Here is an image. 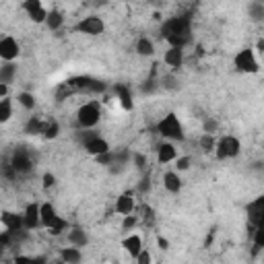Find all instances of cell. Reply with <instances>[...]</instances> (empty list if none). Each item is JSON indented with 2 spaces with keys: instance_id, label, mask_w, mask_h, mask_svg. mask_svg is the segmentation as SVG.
I'll list each match as a JSON object with an SVG mask.
<instances>
[{
  "instance_id": "obj_1",
  "label": "cell",
  "mask_w": 264,
  "mask_h": 264,
  "mask_svg": "<svg viewBox=\"0 0 264 264\" xmlns=\"http://www.w3.org/2000/svg\"><path fill=\"white\" fill-rule=\"evenodd\" d=\"M101 120V108L97 101L83 103L77 110V124L81 130H93Z\"/></svg>"
},
{
  "instance_id": "obj_2",
  "label": "cell",
  "mask_w": 264,
  "mask_h": 264,
  "mask_svg": "<svg viewBox=\"0 0 264 264\" xmlns=\"http://www.w3.org/2000/svg\"><path fill=\"white\" fill-rule=\"evenodd\" d=\"M157 132L170 140H184V128H182V122L176 114H167L159 124H157Z\"/></svg>"
},
{
  "instance_id": "obj_3",
  "label": "cell",
  "mask_w": 264,
  "mask_h": 264,
  "mask_svg": "<svg viewBox=\"0 0 264 264\" xmlns=\"http://www.w3.org/2000/svg\"><path fill=\"white\" fill-rule=\"evenodd\" d=\"M233 64L239 73H246V75H256L260 73V62L256 58V52L252 47H246V50H239L235 58H233Z\"/></svg>"
},
{
  "instance_id": "obj_4",
  "label": "cell",
  "mask_w": 264,
  "mask_h": 264,
  "mask_svg": "<svg viewBox=\"0 0 264 264\" xmlns=\"http://www.w3.org/2000/svg\"><path fill=\"white\" fill-rule=\"evenodd\" d=\"M242 151V142L237 136H221L217 142H215V155L217 159H235V157L239 155Z\"/></svg>"
},
{
  "instance_id": "obj_5",
  "label": "cell",
  "mask_w": 264,
  "mask_h": 264,
  "mask_svg": "<svg viewBox=\"0 0 264 264\" xmlns=\"http://www.w3.org/2000/svg\"><path fill=\"white\" fill-rule=\"evenodd\" d=\"M163 37H174V35H182V37H190V19L188 17H172L163 23L161 27Z\"/></svg>"
},
{
  "instance_id": "obj_6",
  "label": "cell",
  "mask_w": 264,
  "mask_h": 264,
  "mask_svg": "<svg viewBox=\"0 0 264 264\" xmlns=\"http://www.w3.org/2000/svg\"><path fill=\"white\" fill-rule=\"evenodd\" d=\"M73 91H87V93H103L105 91V83L103 81H97V79H91V77H75V79H68L66 81Z\"/></svg>"
},
{
  "instance_id": "obj_7",
  "label": "cell",
  "mask_w": 264,
  "mask_h": 264,
  "mask_svg": "<svg viewBox=\"0 0 264 264\" xmlns=\"http://www.w3.org/2000/svg\"><path fill=\"white\" fill-rule=\"evenodd\" d=\"M21 54V47H19V41L11 35L3 37L0 39V60H5V62H15Z\"/></svg>"
},
{
  "instance_id": "obj_8",
  "label": "cell",
  "mask_w": 264,
  "mask_h": 264,
  "mask_svg": "<svg viewBox=\"0 0 264 264\" xmlns=\"http://www.w3.org/2000/svg\"><path fill=\"white\" fill-rule=\"evenodd\" d=\"M77 31H81V33H85V35H101V33L105 31V23H103L101 17L91 15V17H85L83 21H79Z\"/></svg>"
},
{
  "instance_id": "obj_9",
  "label": "cell",
  "mask_w": 264,
  "mask_h": 264,
  "mask_svg": "<svg viewBox=\"0 0 264 264\" xmlns=\"http://www.w3.org/2000/svg\"><path fill=\"white\" fill-rule=\"evenodd\" d=\"M21 9L27 13V17H29L33 23H45L47 9L41 5V0H25V3L21 5Z\"/></svg>"
},
{
  "instance_id": "obj_10",
  "label": "cell",
  "mask_w": 264,
  "mask_h": 264,
  "mask_svg": "<svg viewBox=\"0 0 264 264\" xmlns=\"http://www.w3.org/2000/svg\"><path fill=\"white\" fill-rule=\"evenodd\" d=\"M0 223L5 225V229L11 235H15V233H19L23 229V215L13 213V210H5V213L0 215Z\"/></svg>"
},
{
  "instance_id": "obj_11",
  "label": "cell",
  "mask_w": 264,
  "mask_h": 264,
  "mask_svg": "<svg viewBox=\"0 0 264 264\" xmlns=\"http://www.w3.org/2000/svg\"><path fill=\"white\" fill-rule=\"evenodd\" d=\"M11 167H13L17 174H27V172H31V167H33V161H31L29 153L19 149V151L13 155V159H11Z\"/></svg>"
},
{
  "instance_id": "obj_12",
  "label": "cell",
  "mask_w": 264,
  "mask_h": 264,
  "mask_svg": "<svg viewBox=\"0 0 264 264\" xmlns=\"http://www.w3.org/2000/svg\"><path fill=\"white\" fill-rule=\"evenodd\" d=\"M248 215H250L252 227H258L264 223V196H258L254 202L248 204Z\"/></svg>"
},
{
  "instance_id": "obj_13",
  "label": "cell",
  "mask_w": 264,
  "mask_h": 264,
  "mask_svg": "<svg viewBox=\"0 0 264 264\" xmlns=\"http://www.w3.org/2000/svg\"><path fill=\"white\" fill-rule=\"evenodd\" d=\"M39 204L31 202L25 206V213H23V229L33 231L35 227H39Z\"/></svg>"
},
{
  "instance_id": "obj_14",
  "label": "cell",
  "mask_w": 264,
  "mask_h": 264,
  "mask_svg": "<svg viewBox=\"0 0 264 264\" xmlns=\"http://www.w3.org/2000/svg\"><path fill=\"white\" fill-rule=\"evenodd\" d=\"M176 159H178V151L172 142H161L159 147H157V161H159L161 165H167Z\"/></svg>"
},
{
  "instance_id": "obj_15",
  "label": "cell",
  "mask_w": 264,
  "mask_h": 264,
  "mask_svg": "<svg viewBox=\"0 0 264 264\" xmlns=\"http://www.w3.org/2000/svg\"><path fill=\"white\" fill-rule=\"evenodd\" d=\"M134 208H136V200H134V196L130 194V192H124V194H120L118 196V200H116V213H120V215H132L134 213Z\"/></svg>"
},
{
  "instance_id": "obj_16",
  "label": "cell",
  "mask_w": 264,
  "mask_h": 264,
  "mask_svg": "<svg viewBox=\"0 0 264 264\" xmlns=\"http://www.w3.org/2000/svg\"><path fill=\"white\" fill-rule=\"evenodd\" d=\"M83 149H85L89 155H93V157H97V155H103V153L112 151V149H110V142L105 140V138H101V136L93 138V140H91V142H87Z\"/></svg>"
},
{
  "instance_id": "obj_17",
  "label": "cell",
  "mask_w": 264,
  "mask_h": 264,
  "mask_svg": "<svg viewBox=\"0 0 264 264\" xmlns=\"http://www.w3.org/2000/svg\"><path fill=\"white\" fill-rule=\"evenodd\" d=\"M58 217V213H56V206L52 204V202H43V204H39V223L47 229V225L52 223Z\"/></svg>"
},
{
  "instance_id": "obj_18",
  "label": "cell",
  "mask_w": 264,
  "mask_h": 264,
  "mask_svg": "<svg viewBox=\"0 0 264 264\" xmlns=\"http://www.w3.org/2000/svg\"><path fill=\"white\" fill-rule=\"evenodd\" d=\"M122 248L132 256V258H136L145 248H142V239H140V235H128V237H124L122 239Z\"/></svg>"
},
{
  "instance_id": "obj_19",
  "label": "cell",
  "mask_w": 264,
  "mask_h": 264,
  "mask_svg": "<svg viewBox=\"0 0 264 264\" xmlns=\"http://www.w3.org/2000/svg\"><path fill=\"white\" fill-rule=\"evenodd\" d=\"M68 242L75 246V248H85L89 244V235L83 227H70L68 229Z\"/></svg>"
},
{
  "instance_id": "obj_20",
  "label": "cell",
  "mask_w": 264,
  "mask_h": 264,
  "mask_svg": "<svg viewBox=\"0 0 264 264\" xmlns=\"http://www.w3.org/2000/svg\"><path fill=\"white\" fill-rule=\"evenodd\" d=\"M60 260L64 264H81L83 262V252H81V248H75V246L62 248L60 250Z\"/></svg>"
},
{
  "instance_id": "obj_21",
  "label": "cell",
  "mask_w": 264,
  "mask_h": 264,
  "mask_svg": "<svg viewBox=\"0 0 264 264\" xmlns=\"http://www.w3.org/2000/svg\"><path fill=\"white\" fill-rule=\"evenodd\" d=\"M163 186H165L167 192L178 194V192L182 190V178H180V174H178V172H165V176H163Z\"/></svg>"
},
{
  "instance_id": "obj_22",
  "label": "cell",
  "mask_w": 264,
  "mask_h": 264,
  "mask_svg": "<svg viewBox=\"0 0 264 264\" xmlns=\"http://www.w3.org/2000/svg\"><path fill=\"white\" fill-rule=\"evenodd\" d=\"M163 60H165L167 66H174V68L182 66V62H184V50H182V47H170V50L165 52Z\"/></svg>"
},
{
  "instance_id": "obj_23",
  "label": "cell",
  "mask_w": 264,
  "mask_h": 264,
  "mask_svg": "<svg viewBox=\"0 0 264 264\" xmlns=\"http://www.w3.org/2000/svg\"><path fill=\"white\" fill-rule=\"evenodd\" d=\"M62 23H64V17H62L60 11H56V9L47 11V17H45V27H47V29L58 31V29L62 27Z\"/></svg>"
},
{
  "instance_id": "obj_24",
  "label": "cell",
  "mask_w": 264,
  "mask_h": 264,
  "mask_svg": "<svg viewBox=\"0 0 264 264\" xmlns=\"http://www.w3.org/2000/svg\"><path fill=\"white\" fill-rule=\"evenodd\" d=\"M114 91H116V95H118V99L122 103V108L124 110H132V93H130V89L126 85H116Z\"/></svg>"
},
{
  "instance_id": "obj_25",
  "label": "cell",
  "mask_w": 264,
  "mask_h": 264,
  "mask_svg": "<svg viewBox=\"0 0 264 264\" xmlns=\"http://www.w3.org/2000/svg\"><path fill=\"white\" fill-rule=\"evenodd\" d=\"M17 77V64L15 62H5L3 66H0V83H13V79Z\"/></svg>"
},
{
  "instance_id": "obj_26",
  "label": "cell",
  "mask_w": 264,
  "mask_h": 264,
  "mask_svg": "<svg viewBox=\"0 0 264 264\" xmlns=\"http://www.w3.org/2000/svg\"><path fill=\"white\" fill-rule=\"evenodd\" d=\"M68 229H70L68 221H66L64 217H60V215L47 225V231H50L52 235H62V233H64V231H68Z\"/></svg>"
},
{
  "instance_id": "obj_27",
  "label": "cell",
  "mask_w": 264,
  "mask_h": 264,
  "mask_svg": "<svg viewBox=\"0 0 264 264\" xmlns=\"http://www.w3.org/2000/svg\"><path fill=\"white\" fill-rule=\"evenodd\" d=\"M136 54L138 56H153L155 54V45H153V41L149 37H140L136 41Z\"/></svg>"
},
{
  "instance_id": "obj_28",
  "label": "cell",
  "mask_w": 264,
  "mask_h": 264,
  "mask_svg": "<svg viewBox=\"0 0 264 264\" xmlns=\"http://www.w3.org/2000/svg\"><path fill=\"white\" fill-rule=\"evenodd\" d=\"M13 118V101L9 97L0 99V124H5Z\"/></svg>"
},
{
  "instance_id": "obj_29",
  "label": "cell",
  "mask_w": 264,
  "mask_h": 264,
  "mask_svg": "<svg viewBox=\"0 0 264 264\" xmlns=\"http://www.w3.org/2000/svg\"><path fill=\"white\" fill-rule=\"evenodd\" d=\"M60 134V124L56 120H50V122H43V130H41V136L52 140V138H56Z\"/></svg>"
},
{
  "instance_id": "obj_30",
  "label": "cell",
  "mask_w": 264,
  "mask_h": 264,
  "mask_svg": "<svg viewBox=\"0 0 264 264\" xmlns=\"http://www.w3.org/2000/svg\"><path fill=\"white\" fill-rule=\"evenodd\" d=\"M248 15L254 19V21H262L264 19V3H250V7H248Z\"/></svg>"
},
{
  "instance_id": "obj_31",
  "label": "cell",
  "mask_w": 264,
  "mask_h": 264,
  "mask_svg": "<svg viewBox=\"0 0 264 264\" xmlns=\"http://www.w3.org/2000/svg\"><path fill=\"white\" fill-rule=\"evenodd\" d=\"M43 130V122L39 118H29L27 124H25V132L27 134H41Z\"/></svg>"
},
{
  "instance_id": "obj_32",
  "label": "cell",
  "mask_w": 264,
  "mask_h": 264,
  "mask_svg": "<svg viewBox=\"0 0 264 264\" xmlns=\"http://www.w3.org/2000/svg\"><path fill=\"white\" fill-rule=\"evenodd\" d=\"M17 101L23 105L25 110H33V108H35V97H33V93L23 91V93H19V95H17Z\"/></svg>"
},
{
  "instance_id": "obj_33",
  "label": "cell",
  "mask_w": 264,
  "mask_h": 264,
  "mask_svg": "<svg viewBox=\"0 0 264 264\" xmlns=\"http://www.w3.org/2000/svg\"><path fill=\"white\" fill-rule=\"evenodd\" d=\"M200 147H202L204 153H213L215 151V134H202Z\"/></svg>"
},
{
  "instance_id": "obj_34",
  "label": "cell",
  "mask_w": 264,
  "mask_h": 264,
  "mask_svg": "<svg viewBox=\"0 0 264 264\" xmlns=\"http://www.w3.org/2000/svg\"><path fill=\"white\" fill-rule=\"evenodd\" d=\"M70 95H73V87L68 83H60L58 89H56V101H64Z\"/></svg>"
},
{
  "instance_id": "obj_35",
  "label": "cell",
  "mask_w": 264,
  "mask_h": 264,
  "mask_svg": "<svg viewBox=\"0 0 264 264\" xmlns=\"http://www.w3.org/2000/svg\"><path fill=\"white\" fill-rule=\"evenodd\" d=\"M97 136H99V134H97V130H95V128H93V130H81V132L77 134V138H79V142H81L83 147H85L87 142H91L93 138H97Z\"/></svg>"
},
{
  "instance_id": "obj_36",
  "label": "cell",
  "mask_w": 264,
  "mask_h": 264,
  "mask_svg": "<svg viewBox=\"0 0 264 264\" xmlns=\"http://www.w3.org/2000/svg\"><path fill=\"white\" fill-rule=\"evenodd\" d=\"M190 165H192V159H190L188 155L178 157V159H176V170H178V172H188V170H190Z\"/></svg>"
},
{
  "instance_id": "obj_37",
  "label": "cell",
  "mask_w": 264,
  "mask_h": 264,
  "mask_svg": "<svg viewBox=\"0 0 264 264\" xmlns=\"http://www.w3.org/2000/svg\"><path fill=\"white\" fill-rule=\"evenodd\" d=\"M95 161H97L99 165H112V163H114V151H108V153H103V155H97Z\"/></svg>"
},
{
  "instance_id": "obj_38",
  "label": "cell",
  "mask_w": 264,
  "mask_h": 264,
  "mask_svg": "<svg viewBox=\"0 0 264 264\" xmlns=\"http://www.w3.org/2000/svg\"><path fill=\"white\" fill-rule=\"evenodd\" d=\"M136 190H138L140 194H147V192L151 190V176H149V174H145V176H142V180L138 182Z\"/></svg>"
},
{
  "instance_id": "obj_39",
  "label": "cell",
  "mask_w": 264,
  "mask_h": 264,
  "mask_svg": "<svg viewBox=\"0 0 264 264\" xmlns=\"http://www.w3.org/2000/svg\"><path fill=\"white\" fill-rule=\"evenodd\" d=\"M136 223H138L136 215H126V217H124V221H122V229H124V231H130V229H134V227H136Z\"/></svg>"
},
{
  "instance_id": "obj_40",
  "label": "cell",
  "mask_w": 264,
  "mask_h": 264,
  "mask_svg": "<svg viewBox=\"0 0 264 264\" xmlns=\"http://www.w3.org/2000/svg\"><path fill=\"white\" fill-rule=\"evenodd\" d=\"M219 128V122L215 118H206L204 120V134H213Z\"/></svg>"
},
{
  "instance_id": "obj_41",
  "label": "cell",
  "mask_w": 264,
  "mask_h": 264,
  "mask_svg": "<svg viewBox=\"0 0 264 264\" xmlns=\"http://www.w3.org/2000/svg\"><path fill=\"white\" fill-rule=\"evenodd\" d=\"M56 184V176L54 174H43V178H41V186H43V190H50L52 186H54Z\"/></svg>"
},
{
  "instance_id": "obj_42",
  "label": "cell",
  "mask_w": 264,
  "mask_h": 264,
  "mask_svg": "<svg viewBox=\"0 0 264 264\" xmlns=\"http://www.w3.org/2000/svg\"><path fill=\"white\" fill-rule=\"evenodd\" d=\"M153 262V256L149 250H142L138 256H136V264H151Z\"/></svg>"
},
{
  "instance_id": "obj_43",
  "label": "cell",
  "mask_w": 264,
  "mask_h": 264,
  "mask_svg": "<svg viewBox=\"0 0 264 264\" xmlns=\"http://www.w3.org/2000/svg\"><path fill=\"white\" fill-rule=\"evenodd\" d=\"M132 159H134V163H136V170H145V167H147V159H145V155L134 153V155H132Z\"/></svg>"
},
{
  "instance_id": "obj_44",
  "label": "cell",
  "mask_w": 264,
  "mask_h": 264,
  "mask_svg": "<svg viewBox=\"0 0 264 264\" xmlns=\"http://www.w3.org/2000/svg\"><path fill=\"white\" fill-rule=\"evenodd\" d=\"M142 213H145V221H147V223H153V221H155V210H153L151 206H145Z\"/></svg>"
},
{
  "instance_id": "obj_45",
  "label": "cell",
  "mask_w": 264,
  "mask_h": 264,
  "mask_svg": "<svg viewBox=\"0 0 264 264\" xmlns=\"http://www.w3.org/2000/svg\"><path fill=\"white\" fill-rule=\"evenodd\" d=\"M11 233L9 231H3V233H0V250H3V248H7L9 246V242H11Z\"/></svg>"
},
{
  "instance_id": "obj_46",
  "label": "cell",
  "mask_w": 264,
  "mask_h": 264,
  "mask_svg": "<svg viewBox=\"0 0 264 264\" xmlns=\"http://www.w3.org/2000/svg\"><path fill=\"white\" fill-rule=\"evenodd\" d=\"M157 246H159V250H170V242H167L163 235L157 237Z\"/></svg>"
},
{
  "instance_id": "obj_47",
  "label": "cell",
  "mask_w": 264,
  "mask_h": 264,
  "mask_svg": "<svg viewBox=\"0 0 264 264\" xmlns=\"http://www.w3.org/2000/svg\"><path fill=\"white\" fill-rule=\"evenodd\" d=\"M13 264H31V256H17Z\"/></svg>"
},
{
  "instance_id": "obj_48",
  "label": "cell",
  "mask_w": 264,
  "mask_h": 264,
  "mask_svg": "<svg viewBox=\"0 0 264 264\" xmlns=\"http://www.w3.org/2000/svg\"><path fill=\"white\" fill-rule=\"evenodd\" d=\"M31 264H47V258L41 256V254H39V256H33V258H31Z\"/></svg>"
},
{
  "instance_id": "obj_49",
  "label": "cell",
  "mask_w": 264,
  "mask_h": 264,
  "mask_svg": "<svg viewBox=\"0 0 264 264\" xmlns=\"http://www.w3.org/2000/svg\"><path fill=\"white\" fill-rule=\"evenodd\" d=\"M9 95V85H5V83H0V99H5Z\"/></svg>"
},
{
  "instance_id": "obj_50",
  "label": "cell",
  "mask_w": 264,
  "mask_h": 264,
  "mask_svg": "<svg viewBox=\"0 0 264 264\" xmlns=\"http://www.w3.org/2000/svg\"><path fill=\"white\" fill-rule=\"evenodd\" d=\"M254 52H260V54H262V52H264V39H258V43H256V50Z\"/></svg>"
},
{
  "instance_id": "obj_51",
  "label": "cell",
  "mask_w": 264,
  "mask_h": 264,
  "mask_svg": "<svg viewBox=\"0 0 264 264\" xmlns=\"http://www.w3.org/2000/svg\"><path fill=\"white\" fill-rule=\"evenodd\" d=\"M47 264H64L62 260H56V262H47Z\"/></svg>"
}]
</instances>
